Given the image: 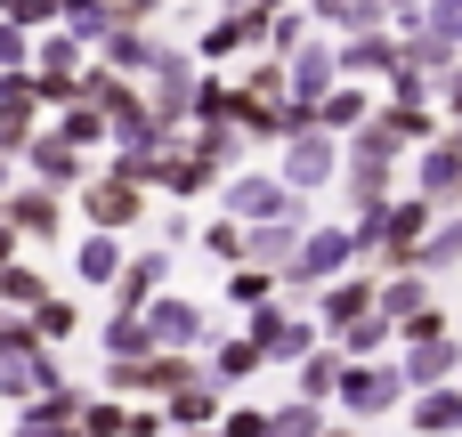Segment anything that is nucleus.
<instances>
[{
    "instance_id": "1",
    "label": "nucleus",
    "mask_w": 462,
    "mask_h": 437,
    "mask_svg": "<svg viewBox=\"0 0 462 437\" xmlns=\"http://www.w3.org/2000/svg\"><path fill=\"white\" fill-rule=\"evenodd\" d=\"M349 405H357V414H374V405H390V381H349Z\"/></svg>"
},
{
    "instance_id": "2",
    "label": "nucleus",
    "mask_w": 462,
    "mask_h": 437,
    "mask_svg": "<svg viewBox=\"0 0 462 437\" xmlns=\"http://www.w3.org/2000/svg\"><path fill=\"white\" fill-rule=\"evenodd\" d=\"M455 422H462L455 397H430V405H422V430H455Z\"/></svg>"
},
{
    "instance_id": "3",
    "label": "nucleus",
    "mask_w": 462,
    "mask_h": 437,
    "mask_svg": "<svg viewBox=\"0 0 462 437\" xmlns=\"http://www.w3.org/2000/svg\"><path fill=\"white\" fill-rule=\"evenodd\" d=\"M325 170H333L325 146H300V154H292V178H325Z\"/></svg>"
}]
</instances>
